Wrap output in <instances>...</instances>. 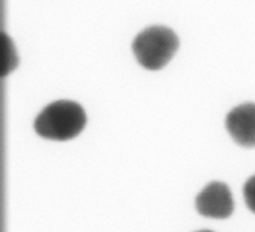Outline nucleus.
<instances>
[{"instance_id":"2","label":"nucleus","mask_w":255,"mask_h":232,"mask_svg":"<svg viewBox=\"0 0 255 232\" xmlns=\"http://www.w3.org/2000/svg\"><path fill=\"white\" fill-rule=\"evenodd\" d=\"M178 49V37L169 27L148 26L132 41L134 57L143 69L157 71L167 65Z\"/></svg>"},{"instance_id":"7","label":"nucleus","mask_w":255,"mask_h":232,"mask_svg":"<svg viewBox=\"0 0 255 232\" xmlns=\"http://www.w3.org/2000/svg\"><path fill=\"white\" fill-rule=\"evenodd\" d=\"M196 232H213V231H209V230H199V231H196Z\"/></svg>"},{"instance_id":"6","label":"nucleus","mask_w":255,"mask_h":232,"mask_svg":"<svg viewBox=\"0 0 255 232\" xmlns=\"http://www.w3.org/2000/svg\"><path fill=\"white\" fill-rule=\"evenodd\" d=\"M243 195L248 209L255 214V175L251 176L246 181L243 188Z\"/></svg>"},{"instance_id":"1","label":"nucleus","mask_w":255,"mask_h":232,"mask_svg":"<svg viewBox=\"0 0 255 232\" xmlns=\"http://www.w3.org/2000/svg\"><path fill=\"white\" fill-rule=\"evenodd\" d=\"M86 116L77 102L60 99L47 104L36 116L34 131L50 141L64 142L75 138L84 128Z\"/></svg>"},{"instance_id":"4","label":"nucleus","mask_w":255,"mask_h":232,"mask_svg":"<svg viewBox=\"0 0 255 232\" xmlns=\"http://www.w3.org/2000/svg\"><path fill=\"white\" fill-rule=\"evenodd\" d=\"M226 128L232 138L242 147H255V103L237 106L227 114Z\"/></svg>"},{"instance_id":"5","label":"nucleus","mask_w":255,"mask_h":232,"mask_svg":"<svg viewBox=\"0 0 255 232\" xmlns=\"http://www.w3.org/2000/svg\"><path fill=\"white\" fill-rule=\"evenodd\" d=\"M1 36V77H6L17 66V56L11 39L4 31Z\"/></svg>"},{"instance_id":"3","label":"nucleus","mask_w":255,"mask_h":232,"mask_svg":"<svg viewBox=\"0 0 255 232\" xmlns=\"http://www.w3.org/2000/svg\"><path fill=\"white\" fill-rule=\"evenodd\" d=\"M196 209L204 218H229L234 209L231 190L222 181H212L197 195Z\"/></svg>"}]
</instances>
